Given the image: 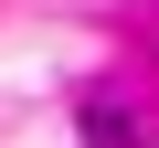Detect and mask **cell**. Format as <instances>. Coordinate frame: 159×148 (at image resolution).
Masks as SVG:
<instances>
[{
    "label": "cell",
    "mask_w": 159,
    "mask_h": 148,
    "mask_svg": "<svg viewBox=\"0 0 159 148\" xmlns=\"http://www.w3.org/2000/svg\"><path fill=\"white\" fill-rule=\"evenodd\" d=\"M85 148H138V116L127 106H85Z\"/></svg>",
    "instance_id": "obj_1"
}]
</instances>
